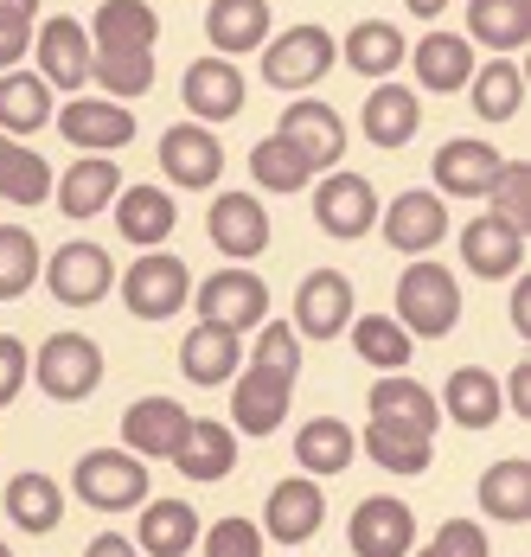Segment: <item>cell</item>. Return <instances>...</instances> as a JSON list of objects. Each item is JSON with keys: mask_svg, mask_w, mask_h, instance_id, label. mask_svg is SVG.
I'll use <instances>...</instances> for the list:
<instances>
[{"mask_svg": "<svg viewBox=\"0 0 531 557\" xmlns=\"http://www.w3.org/2000/svg\"><path fill=\"white\" fill-rule=\"evenodd\" d=\"M397 321H404V334H423V339L455 334V321H461V282L448 276L442 263H410L397 276Z\"/></svg>", "mask_w": 531, "mask_h": 557, "instance_id": "6da1fadb", "label": "cell"}, {"mask_svg": "<svg viewBox=\"0 0 531 557\" xmlns=\"http://www.w3.org/2000/svg\"><path fill=\"white\" fill-rule=\"evenodd\" d=\"M71 487H77V500L97 506V512H128V506L148 500V468H141V455H128V448H90V455L77 461Z\"/></svg>", "mask_w": 531, "mask_h": 557, "instance_id": "7a4b0ae2", "label": "cell"}, {"mask_svg": "<svg viewBox=\"0 0 531 557\" xmlns=\"http://www.w3.org/2000/svg\"><path fill=\"white\" fill-rule=\"evenodd\" d=\"M122 301H128L135 321H166V314H180V308L193 301V276H186V263H180L173 250H148V257L128 263Z\"/></svg>", "mask_w": 531, "mask_h": 557, "instance_id": "3957f363", "label": "cell"}, {"mask_svg": "<svg viewBox=\"0 0 531 557\" xmlns=\"http://www.w3.org/2000/svg\"><path fill=\"white\" fill-rule=\"evenodd\" d=\"M257 52H263L269 90H308V84H320V77L333 71L339 46H333L320 26H288L282 39H263Z\"/></svg>", "mask_w": 531, "mask_h": 557, "instance_id": "277c9868", "label": "cell"}, {"mask_svg": "<svg viewBox=\"0 0 531 557\" xmlns=\"http://www.w3.org/2000/svg\"><path fill=\"white\" fill-rule=\"evenodd\" d=\"M33 372H39V385L52 391L58 404H84L90 391L103 385V352H97V339H84V334H52L39 346Z\"/></svg>", "mask_w": 531, "mask_h": 557, "instance_id": "5b68a950", "label": "cell"}, {"mask_svg": "<svg viewBox=\"0 0 531 557\" xmlns=\"http://www.w3.org/2000/svg\"><path fill=\"white\" fill-rule=\"evenodd\" d=\"M193 301H199V321L231 327V334H250V327L269 321V288H263V276H250V270H218L212 282L193 288Z\"/></svg>", "mask_w": 531, "mask_h": 557, "instance_id": "8992f818", "label": "cell"}, {"mask_svg": "<svg viewBox=\"0 0 531 557\" xmlns=\"http://www.w3.org/2000/svg\"><path fill=\"white\" fill-rule=\"evenodd\" d=\"M46 282H52V295L64 301V308H97V301L109 295V282H115V270H109L103 244L71 237L52 263H46Z\"/></svg>", "mask_w": 531, "mask_h": 557, "instance_id": "52a82bcc", "label": "cell"}, {"mask_svg": "<svg viewBox=\"0 0 531 557\" xmlns=\"http://www.w3.org/2000/svg\"><path fill=\"white\" fill-rule=\"evenodd\" d=\"M160 173H166L173 186H186V193L218 186V173H224V148H218V135L212 128H199V122L166 128V135H160Z\"/></svg>", "mask_w": 531, "mask_h": 557, "instance_id": "ba28073f", "label": "cell"}, {"mask_svg": "<svg viewBox=\"0 0 531 557\" xmlns=\"http://www.w3.org/2000/svg\"><path fill=\"white\" fill-rule=\"evenodd\" d=\"M308 168H339V154H346V128H339V115L326 110V103H314V97H301V103H288L282 110V128H275Z\"/></svg>", "mask_w": 531, "mask_h": 557, "instance_id": "9c48e42d", "label": "cell"}, {"mask_svg": "<svg viewBox=\"0 0 531 557\" xmlns=\"http://www.w3.org/2000/svg\"><path fill=\"white\" fill-rule=\"evenodd\" d=\"M206 231H212L218 250L237 257V263H250V257L269 250V219L257 206V193H218L212 212H206Z\"/></svg>", "mask_w": 531, "mask_h": 557, "instance_id": "30bf717a", "label": "cell"}, {"mask_svg": "<svg viewBox=\"0 0 531 557\" xmlns=\"http://www.w3.org/2000/svg\"><path fill=\"white\" fill-rule=\"evenodd\" d=\"M378 219V193L372 180H359V173H333V180H320L314 193V224L326 237H366Z\"/></svg>", "mask_w": 531, "mask_h": 557, "instance_id": "8fae6325", "label": "cell"}, {"mask_svg": "<svg viewBox=\"0 0 531 557\" xmlns=\"http://www.w3.org/2000/svg\"><path fill=\"white\" fill-rule=\"evenodd\" d=\"M58 135L77 141V148H90V154H109V148H128L135 141V115L122 110L115 97H77V103H64V115H58Z\"/></svg>", "mask_w": 531, "mask_h": 557, "instance_id": "7c38bea8", "label": "cell"}, {"mask_svg": "<svg viewBox=\"0 0 531 557\" xmlns=\"http://www.w3.org/2000/svg\"><path fill=\"white\" fill-rule=\"evenodd\" d=\"M186 404H173V397H135L128 404V417H122V448L128 455H155V461H166L173 448H180V436H186Z\"/></svg>", "mask_w": 531, "mask_h": 557, "instance_id": "4fadbf2b", "label": "cell"}, {"mask_svg": "<svg viewBox=\"0 0 531 557\" xmlns=\"http://www.w3.org/2000/svg\"><path fill=\"white\" fill-rule=\"evenodd\" d=\"M320 519H326V494H320L308 474H295V481H275L269 487V506H263V525L275 545H308L320 532Z\"/></svg>", "mask_w": 531, "mask_h": 557, "instance_id": "5bb4252c", "label": "cell"}, {"mask_svg": "<svg viewBox=\"0 0 531 557\" xmlns=\"http://www.w3.org/2000/svg\"><path fill=\"white\" fill-rule=\"evenodd\" d=\"M288 397H295V379L250 366V372L231 385V423H237L244 436H269V430H282V417H288Z\"/></svg>", "mask_w": 531, "mask_h": 557, "instance_id": "9a60e30c", "label": "cell"}, {"mask_svg": "<svg viewBox=\"0 0 531 557\" xmlns=\"http://www.w3.org/2000/svg\"><path fill=\"white\" fill-rule=\"evenodd\" d=\"M346 321H353V282L339 270H314L295 288V334L333 339V334H346Z\"/></svg>", "mask_w": 531, "mask_h": 557, "instance_id": "2e32d148", "label": "cell"}, {"mask_svg": "<svg viewBox=\"0 0 531 557\" xmlns=\"http://www.w3.org/2000/svg\"><path fill=\"white\" fill-rule=\"evenodd\" d=\"M384 237L404 250V257H429L442 237H448V206L442 193H404L384 206Z\"/></svg>", "mask_w": 531, "mask_h": 557, "instance_id": "e0dca14e", "label": "cell"}, {"mask_svg": "<svg viewBox=\"0 0 531 557\" xmlns=\"http://www.w3.org/2000/svg\"><path fill=\"white\" fill-rule=\"evenodd\" d=\"M461 263L474 270V276L486 282H506L519 276V263H526V231H513L506 219H474L468 231H461Z\"/></svg>", "mask_w": 531, "mask_h": 557, "instance_id": "ac0fdd59", "label": "cell"}, {"mask_svg": "<svg viewBox=\"0 0 531 557\" xmlns=\"http://www.w3.org/2000/svg\"><path fill=\"white\" fill-rule=\"evenodd\" d=\"M493 173H499V148H493V141L461 135V141H442V148H435V186H442L448 199H486Z\"/></svg>", "mask_w": 531, "mask_h": 557, "instance_id": "d6986e66", "label": "cell"}, {"mask_svg": "<svg viewBox=\"0 0 531 557\" xmlns=\"http://www.w3.org/2000/svg\"><path fill=\"white\" fill-rule=\"evenodd\" d=\"M237 366H244V339L231 334V327H212V321H199L193 334L180 339V372L193 379V385H231L237 379Z\"/></svg>", "mask_w": 531, "mask_h": 557, "instance_id": "ffe728a7", "label": "cell"}, {"mask_svg": "<svg viewBox=\"0 0 531 557\" xmlns=\"http://www.w3.org/2000/svg\"><path fill=\"white\" fill-rule=\"evenodd\" d=\"M180 90H186L193 122H231V115L244 110V71L231 58H199Z\"/></svg>", "mask_w": 531, "mask_h": 557, "instance_id": "44dd1931", "label": "cell"}, {"mask_svg": "<svg viewBox=\"0 0 531 557\" xmlns=\"http://www.w3.org/2000/svg\"><path fill=\"white\" fill-rule=\"evenodd\" d=\"M410 539H417V519L404 500H366L353 512V557H410Z\"/></svg>", "mask_w": 531, "mask_h": 557, "instance_id": "7402d4cb", "label": "cell"}, {"mask_svg": "<svg viewBox=\"0 0 531 557\" xmlns=\"http://www.w3.org/2000/svg\"><path fill=\"white\" fill-rule=\"evenodd\" d=\"M39 77L58 90H84L90 84V33L77 20H46L39 26Z\"/></svg>", "mask_w": 531, "mask_h": 557, "instance_id": "603a6c76", "label": "cell"}, {"mask_svg": "<svg viewBox=\"0 0 531 557\" xmlns=\"http://www.w3.org/2000/svg\"><path fill=\"white\" fill-rule=\"evenodd\" d=\"M366 448H372V461L384 468V474H423L429 461H435V430H423V423H397V417H372Z\"/></svg>", "mask_w": 531, "mask_h": 557, "instance_id": "cb8c5ba5", "label": "cell"}, {"mask_svg": "<svg viewBox=\"0 0 531 557\" xmlns=\"http://www.w3.org/2000/svg\"><path fill=\"white\" fill-rule=\"evenodd\" d=\"M109 206H115V231H122L128 244H141V250L166 244V237H173V224H180L173 199H166V186H128V193H122V199H109Z\"/></svg>", "mask_w": 531, "mask_h": 557, "instance_id": "d4e9b609", "label": "cell"}, {"mask_svg": "<svg viewBox=\"0 0 531 557\" xmlns=\"http://www.w3.org/2000/svg\"><path fill=\"white\" fill-rule=\"evenodd\" d=\"M90 84H103V97L128 103L155 90V52L148 46H90Z\"/></svg>", "mask_w": 531, "mask_h": 557, "instance_id": "484cf974", "label": "cell"}, {"mask_svg": "<svg viewBox=\"0 0 531 557\" xmlns=\"http://www.w3.org/2000/svg\"><path fill=\"white\" fill-rule=\"evenodd\" d=\"M173 468L186 481H224L237 468V436L224 423H186V436L173 448Z\"/></svg>", "mask_w": 531, "mask_h": 557, "instance_id": "4316f807", "label": "cell"}, {"mask_svg": "<svg viewBox=\"0 0 531 557\" xmlns=\"http://www.w3.org/2000/svg\"><path fill=\"white\" fill-rule=\"evenodd\" d=\"M206 33H212L218 58L257 52V46L269 39V0H212Z\"/></svg>", "mask_w": 531, "mask_h": 557, "instance_id": "83f0119b", "label": "cell"}, {"mask_svg": "<svg viewBox=\"0 0 531 557\" xmlns=\"http://www.w3.org/2000/svg\"><path fill=\"white\" fill-rule=\"evenodd\" d=\"M115 161H103V154H90V161H77V168H64V186H52V199H58V212L64 219H97L109 199H115Z\"/></svg>", "mask_w": 531, "mask_h": 557, "instance_id": "f1b7e54d", "label": "cell"}, {"mask_svg": "<svg viewBox=\"0 0 531 557\" xmlns=\"http://www.w3.org/2000/svg\"><path fill=\"white\" fill-rule=\"evenodd\" d=\"M417 77H423V90H435V97L468 90V77H474V46H468L461 33H429L423 46H417Z\"/></svg>", "mask_w": 531, "mask_h": 557, "instance_id": "f546056e", "label": "cell"}, {"mask_svg": "<svg viewBox=\"0 0 531 557\" xmlns=\"http://www.w3.org/2000/svg\"><path fill=\"white\" fill-rule=\"evenodd\" d=\"M417 90L410 84H378L372 97H366V141L372 148H404L410 135H417Z\"/></svg>", "mask_w": 531, "mask_h": 557, "instance_id": "4dcf8cb0", "label": "cell"}, {"mask_svg": "<svg viewBox=\"0 0 531 557\" xmlns=\"http://www.w3.org/2000/svg\"><path fill=\"white\" fill-rule=\"evenodd\" d=\"M7 512H13V525L20 532H58V519H64V487H58L52 474H13L7 481Z\"/></svg>", "mask_w": 531, "mask_h": 557, "instance_id": "1f68e13d", "label": "cell"}, {"mask_svg": "<svg viewBox=\"0 0 531 557\" xmlns=\"http://www.w3.org/2000/svg\"><path fill=\"white\" fill-rule=\"evenodd\" d=\"M448 417L461 423V430H493L499 423V410H506V397H499V379L493 372H480V366H461L455 379H448Z\"/></svg>", "mask_w": 531, "mask_h": 557, "instance_id": "d6a6232c", "label": "cell"}, {"mask_svg": "<svg viewBox=\"0 0 531 557\" xmlns=\"http://www.w3.org/2000/svg\"><path fill=\"white\" fill-rule=\"evenodd\" d=\"M353 455H359V436H353L339 417H314V423H301V436H295V461H301L308 474H346Z\"/></svg>", "mask_w": 531, "mask_h": 557, "instance_id": "836d02e7", "label": "cell"}, {"mask_svg": "<svg viewBox=\"0 0 531 557\" xmlns=\"http://www.w3.org/2000/svg\"><path fill=\"white\" fill-rule=\"evenodd\" d=\"M468 84H474V115L480 122H513V115L526 110V71H519L506 52L493 58V64H480Z\"/></svg>", "mask_w": 531, "mask_h": 557, "instance_id": "e575fe53", "label": "cell"}, {"mask_svg": "<svg viewBox=\"0 0 531 557\" xmlns=\"http://www.w3.org/2000/svg\"><path fill=\"white\" fill-rule=\"evenodd\" d=\"M480 506L499 525H526L531 519V461H493L480 474Z\"/></svg>", "mask_w": 531, "mask_h": 557, "instance_id": "d590c367", "label": "cell"}, {"mask_svg": "<svg viewBox=\"0 0 531 557\" xmlns=\"http://www.w3.org/2000/svg\"><path fill=\"white\" fill-rule=\"evenodd\" d=\"M141 545L155 557H180V552H193L199 545V512L186 500H141V532H135Z\"/></svg>", "mask_w": 531, "mask_h": 557, "instance_id": "8d00e7d4", "label": "cell"}, {"mask_svg": "<svg viewBox=\"0 0 531 557\" xmlns=\"http://www.w3.org/2000/svg\"><path fill=\"white\" fill-rule=\"evenodd\" d=\"M52 122V84L46 77H26L20 64H13V77H0V135L13 128V135H33V128H46Z\"/></svg>", "mask_w": 531, "mask_h": 557, "instance_id": "74e56055", "label": "cell"}, {"mask_svg": "<svg viewBox=\"0 0 531 557\" xmlns=\"http://www.w3.org/2000/svg\"><path fill=\"white\" fill-rule=\"evenodd\" d=\"M339 52H346V64H353L359 77H391V71L404 64V33L384 26V20H359Z\"/></svg>", "mask_w": 531, "mask_h": 557, "instance_id": "f35d334b", "label": "cell"}, {"mask_svg": "<svg viewBox=\"0 0 531 557\" xmlns=\"http://www.w3.org/2000/svg\"><path fill=\"white\" fill-rule=\"evenodd\" d=\"M346 327H353L359 359L378 366V372H404L410 352H417V334H404V321H391V314H366V321H346Z\"/></svg>", "mask_w": 531, "mask_h": 557, "instance_id": "ab89813d", "label": "cell"}, {"mask_svg": "<svg viewBox=\"0 0 531 557\" xmlns=\"http://www.w3.org/2000/svg\"><path fill=\"white\" fill-rule=\"evenodd\" d=\"M468 26H474L480 46L519 52L531 39V0H474V7H468Z\"/></svg>", "mask_w": 531, "mask_h": 557, "instance_id": "60d3db41", "label": "cell"}, {"mask_svg": "<svg viewBox=\"0 0 531 557\" xmlns=\"http://www.w3.org/2000/svg\"><path fill=\"white\" fill-rule=\"evenodd\" d=\"M90 33H97L90 46H148V52H155L160 20H155V7H148V0H103Z\"/></svg>", "mask_w": 531, "mask_h": 557, "instance_id": "b9f144b4", "label": "cell"}, {"mask_svg": "<svg viewBox=\"0 0 531 557\" xmlns=\"http://www.w3.org/2000/svg\"><path fill=\"white\" fill-rule=\"evenodd\" d=\"M0 199L7 206H46L52 199V168L33 148H0Z\"/></svg>", "mask_w": 531, "mask_h": 557, "instance_id": "7bdbcfd3", "label": "cell"}, {"mask_svg": "<svg viewBox=\"0 0 531 557\" xmlns=\"http://www.w3.org/2000/svg\"><path fill=\"white\" fill-rule=\"evenodd\" d=\"M250 180L257 186H269V193H301L308 180H314V168L282 141V135H269V141H257L250 148Z\"/></svg>", "mask_w": 531, "mask_h": 557, "instance_id": "ee69618b", "label": "cell"}, {"mask_svg": "<svg viewBox=\"0 0 531 557\" xmlns=\"http://www.w3.org/2000/svg\"><path fill=\"white\" fill-rule=\"evenodd\" d=\"M372 417H397V423H423L435 430V417H442V404L429 397L417 379H404V372H391L384 385H372Z\"/></svg>", "mask_w": 531, "mask_h": 557, "instance_id": "f6af8a7d", "label": "cell"}, {"mask_svg": "<svg viewBox=\"0 0 531 557\" xmlns=\"http://www.w3.org/2000/svg\"><path fill=\"white\" fill-rule=\"evenodd\" d=\"M39 282V244L20 224H0V301H20Z\"/></svg>", "mask_w": 531, "mask_h": 557, "instance_id": "bcb514c9", "label": "cell"}, {"mask_svg": "<svg viewBox=\"0 0 531 557\" xmlns=\"http://www.w3.org/2000/svg\"><path fill=\"white\" fill-rule=\"evenodd\" d=\"M486 199H493V219H506L513 231H531V168L526 161H499Z\"/></svg>", "mask_w": 531, "mask_h": 557, "instance_id": "7dc6e473", "label": "cell"}, {"mask_svg": "<svg viewBox=\"0 0 531 557\" xmlns=\"http://www.w3.org/2000/svg\"><path fill=\"white\" fill-rule=\"evenodd\" d=\"M250 366L295 379V372H301V334H295V327H282V321H269L263 334H257V346H250Z\"/></svg>", "mask_w": 531, "mask_h": 557, "instance_id": "c3c4849f", "label": "cell"}, {"mask_svg": "<svg viewBox=\"0 0 531 557\" xmlns=\"http://www.w3.org/2000/svg\"><path fill=\"white\" fill-rule=\"evenodd\" d=\"M206 557H263V532L250 519H218L206 532Z\"/></svg>", "mask_w": 531, "mask_h": 557, "instance_id": "681fc988", "label": "cell"}, {"mask_svg": "<svg viewBox=\"0 0 531 557\" xmlns=\"http://www.w3.org/2000/svg\"><path fill=\"white\" fill-rule=\"evenodd\" d=\"M423 557H486V532H480L474 519H448Z\"/></svg>", "mask_w": 531, "mask_h": 557, "instance_id": "f907efd6", "label": "cell"}, {"mask_svg": "<svg viewBox=\"0 0 531 557\" xmlns=\"http://www.w3.org/2000/svg\"><path fill=\"white\" fill-rule=\"evenodd\" d=\"M26 372H33V359H26V346L13 334H0V410L20 397V385H26Z\"/></svg>", "mask_w": 531, "mask_h": 557, "instance_id": "816d5d0a", "label": "cell"}, {"mask_svg": "<svg viewBox=\"0 0 531 557\" xmlns=\"http://www.w3.org/2000/svg\"><path fill=\"white\" fill-rule=\"evenodd\" d=\"M33 46V20H0V71H13Z\"/></svg>", "mask_w": 531, "mask_h": 557, "instance_id": "f5cc1de1", "label": "cell"}, {"mask_svg": "<svg viewBox=\"0 0 531 557\" xmlns=\"http://www.w3.org/2000/svg\"><path fill=\"white\" fill-rule=\"evenodd\" d=\"M499 397H506V404H513L519 417H531V359H519V372H513V379L499 385Z\"/></svg>", "mask_w": 531, "mask_h": 557, "instance_id": "db71d44e", "label": "cell"}, {"mask_svg": "<svg viewBox=\"0 0 531 557\" xmlns=\"http://www.w3.org/2000/svg\"><path fill=\"white\" fill-rule=\"evenodd\" d=\"M513 327L531 334V282H513Z\"/></svg>", "mask_w": 531, "mask_h": 557, "instance_id": "11a10c76", "label": "cell"}, {"mask_svg": "<svg viewBox=\"0 0 531 557\" xmlns=\"http://www.w3.org/2000/svg\"><path fill=\"white\" fill-rule=\"evenodd\" d=\"M84 557H135V545L109 532V539H90V552H84Z\"/></svg>", "mask_w": 531, "mask_h": 557, "instance_id": "9f6ffc18", "label": "cell"}, {"mask_svg": "<svg viewBox=\"0 0 531 557\" xmlns=\"http://www.w3.org/2000/svg\"><path fill=\"white\" fill-rule=\"evenodd\" d=\"M39 13V0H0V20H33Z\"/></svg>", "mask_w": 531, "mask_h": 557, "instance_id": "6f0895ef", "label": "cell"}, {"mask_svg": "<svg viewBox=\"0 0 531 557\" xmlns=\"http://www.w3.org/2000/svg\"><path fill=\"white\" fill-rule=\"evenodd\" d=\"M404 7H410V13H417V20H435V13H442V7H448V0H404Z\"/></svg>", "mask_w": 531, "mask_h": 557, "instance_id": "680465c9", "label": "cell"}, {"mask_svg": "<svg viewBox=\"0 0 531 557\" xmlns=\"http://www.w3.org/2000/svg\"><path fill=\"white\" fill-rule=\"evenodd\" d=\"M0 557H13V552H7V545H0Z\"/></svg>", "mask_w": 531, "mask_h": 557, "instance_id": "91938a15", "label": "cell"}, {"mask_svg": "<svg viewBox=\"0 0 531 557\" xmlns=\"http://www.w3.org/2000/svg\"><path fill=\"white\" fill-rule=\"evenodd\" d=\"M0 148H7V135H0Z\"/></svg>", "mask_w": 531, "mask_h": 557, "instance_id": "94428289", "label": "cell"}]
</instances>
